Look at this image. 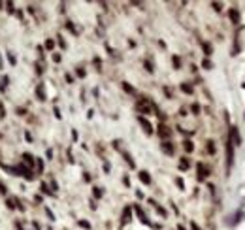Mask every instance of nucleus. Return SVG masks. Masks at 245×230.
<instances>
[{
	"instance_id": "25",
	"label": "nucleus",
	"mask_w": 245,
	"mask_h": 230,
	"mask_svg": "<svg viewBox=\"0 0 245 230\" xmlns=\"http://www.w3.org/2000/svg\"><path fill=\"white\" fill-rule=\"evenodd\" d=\"M172 60H173V66H175V68H179V66H181V60H179V57H173Z\"/></svg>"
},
{
	"instance_id": "3",
	"label": "nucleus",
	"mask_w": 245,
	"mask_h": 230,
	"mask_svg": "<svg viewBox=\"0 0 245 230\" xmlns=\"http://www.w3.org/2000/svg\"><path fill=\"white\" fill-rule=\"evenodd\" d=\"M159 136H160V138H164V140H168L170 136H172V130H170L166 125H159Z\"/></svg>"
},
{
	"instance_id": "9",
	"label": "nucleus",
	"mask_w": 245,
	"mask_h": 230,
	"mask_svg": "<svg viewBox=\"0 0 245 230\" xmlns=\"http://www.w3.org/2000/svg\"><path fill=\"white\" fill-rule=\"evenodd\" d=\"M36 96H38V100H42V102L46 100V91H44V85H42V83L36 87Z\"/></svg>"
},
{
	"instance_id": "5",
	"label": "nucleus",
	"mask_w": 245,
	"mask_h": 230,
	"mask_svg": "<svg viewBox=\"0 0 245 230\" xmlns=\"http://www.w3.org/2000/svg\"><path fill=\"white\" fill-rule=\"evenodd\" d=\"M134 211H136V213H138V217H140V221H141V223H143V225H147V226H151V223H149V219H147V217H145V213H143V211H141V208H140V206H134Z\"/></svg>"
},
{
	"instance_id": "2",
	"label": "nucleus",
	"mask_w": 245,
	"mask_h": 230,
	"mask_svg": "<svg viewBox=\"0 0 245 230\" xmlns=\"http://www.w3.org/2000/svg\"><path fill=\"white\" fill-rule=\"evenodd\" d=\"M138 121H140V125L143 126V130H145V134H153V126H151V123L147 121L145 117H141V115H140V117H138Z\"/></svg>"
},
{
	"instance_id": "18",
	"label": "nucleus",
	"mask_w": 245,
	"mask_h": 230,
	"mask_svg": "<svg viewBox=\"0 0 245 230\" xmlns=\"http://www.w3.org/2000/svg\"><path fill=\"white\" fill-rule=\"evenodd\" d=\"M191 111L194 113V115H198V113H200V106H198V104H192V106H191Z\"/></svg>"
},
{
	"instance_id": "26",
	"label": "nucleus",
	"mask_w": 245,
	"mask_h": 230,
	"mask_svg": "<svg viewBox=\"0 0 245 230\" xmlns=\"http://www.w3.org/2000/svg\"><path fill=\"white\" fill-rule=\"evenodd\" d=\"M66 28H68V30H72L74 34H77V30H76V28H74V25H72V23H70V21L66 23Z\"/></svg>"
},
{
	"instance_id": "8",
	"label": "nucleus",
	"mask_w": 245,
	"mask_h": 230,
	"mask_svg": "<svg viewBox=\"0 0 245 230\" xmlns=\"http://www.w3.org/2000/svg\"><path fill=\"white\" fill-rule=\"evenodd\" d=\"M34 162H36V158L32 157L30 153H23V164H28V166H32Z\"/></svg>"
},
{
	"instance_id": "31",
	"label": "nucleus",
	"mask_w": 245,
	"mask_h": 230,
	"mask_svg": "<svg viewBox=\"0 0 245 230\" xmlns=\"http://www.w3.org/2000/svg\"><path fill=\"white\" fill-rule=\"evenodd\" d=\"M0 192H2V194H6V192H8V189H6V185H4V183H0Z\"/></svg>"
},
{
	"instance_id": "37",
	"label": "nucleus",
	"mask_w": 245,
	"mask_h": 230,
	"mask_svg": "<svg viewBox=\"0 0 245 230\" xmlns=\"http://www.w3.org/2000/svg\"><path fill=\"white\" fill-rule=\"evenodd\" d=\"M164 93H166V96H168V98H172V93H170L168 87H164Z\"/></svg>"
},
{
	"instance_id": "40",
	"label": "nucleus",
	"mask_w": 245,
	"mask_h": 230,
	"mask_svg": "<svg viewBox=\"0 0 245 230\" xmlns=\"http://www.w3.org/2000/svg\"><path fill=\"white\" fill-rule=\"evenodd\" d=\"M213 8L217 9V11H221V4H217V2H213Z\"/></svg>"
},
{
	"instance_id": "12",
	"label": "nucleus",
	"mask_w": 245,
	"mask_h": 230,
	"mask_svg": "<svg viewBox=\"0 0 245 230\" xmlns=\"http://www.w3.org/2000/svg\"><path fill=\"white\" fill-rule=\"evenodd\" d=\"M189 166H191L189 158H187V157H183L181 160H179V170H189Z\"/></svg>"
},
{
	"instance_id": "19",
	"label": "nucleus",
	"mask_w": 245,
	"mask_h": 230,
	"mask_svg": "<svg viewBox=\"0 0 245 230\" xmlns=\"http://www.w3.org/2000/svg\"><path fill=\"white\" fill-rule=\"evenodd\" d=\"M122 89L127 91V93H130V95H134V89H132V87L128 85V83H122Z\"/></svg>"
},
{
	"instance_id": "42",
	"label": "nucleus",
	"mask_w": 245,
	"mask_h": 230,
	"mask_svg": "<svg viewBox=\"0 0 245 230\" xmlns=\"http://www.w3.org/2000/svg\"><path fill=\"white\" fill-rule=\"evenodd\" d=\"M2 6H4V4H2V2H0V8H2Z\"/></svg>"
},
{
	"instance_id": "16",
	"label": "nucleus",
	"mask_w": 245,
	"mask_h": 230,
	"mask_svg": "<svg viewBox=\"0 0 245 230\" xmlns=\"http://www.w3.org/2000/svg\"><path fill=\"white\" fill-rule=\"evenodd\" d=\"M181 91H183V93H187V95H192V87L187 85V83H181Z\"/></svg>"
},
{
	"instance_id": "30",
	"label": "nucleus",
	"mask_w": 245,
	"mask_h": 230,
	"mask_svg": "<svg viewBox=\"0 0 245 230\" xmlns=\"http://www.w3.org/2000/svg\"><path fill=\"white\" fill-rule=\"evenodd\" d=\"M40 189L44 190V192H46V194H51V190L47 189V185H46V183H42V187H40Z\"/></svg>"
},
{
	"instance_id": "4",
	"label": "nucleus",
	"mask_w": 245,
	"mask_h": 230,
	"mask_svg": "<svg viewBox=\"0 0 245 230\" xmlns=\"http://www.w3.org/2000/svg\"><path fill=\"white\" fill-rule=\"evenodd\" d=\"M196 170H198V179H200V181H204L206 177H208V174H209V172L206 170V166H204L202 162H198V164H196Z\"/></svg>"
},
{
	"instance_id": "41",
	"label": "nucleus",
	"mask_w": 245,
	"mask_h": 230,
	"mask_svg": "<svg viewBox=\"0 0 245 230\" xmlns=\"http://www.w3.org/2000/svg\"><path fill=\"white\" fill-rule=\"evenodd\" d=\"M177 230H185V226H181V225H179V226H177Z\"/></svg>"
},
{
	"instance_id": "34",
	"label": "nucleus",
	"mask_w": 245,
	"mask_h": 230,
	"mask_svg": "<svg viewBox=\"0 0 245 230\" xmlns=\"http://www.w3.org/2000/svg\"><path fill=\"white\" fill-rule=\"evenodd\" d=\"M17 113H19V115H25V113H27V109H25V108H17Z\"/></svg>"
},
{
	"instance_id": "27",
	"label": "nucleus",
	"mask_w": 245,
	"mask_h": 230,
	"mask_svg": "<svg viewBox=\"0 0 245 230\" xmlns=\"http://www.w3.org/2000/svg\"><path fill=\"white\" fill-rule=\"evenodd\" d=\"M79 226H81V228H87V230L91 228V225H89L87 221H79Z\"/></svg>"
},
{
	"instance_id": "29",
	"label": "nucleus",
	"mask_w": 245,
	"mask_h": 230,
	"mask_svg": "<svg viewBox=\"0 0 245 230\" xmlns=\"http://www.w3.org/2000/svg\"><path fill=\"white\" fill-rule=\"evenodd\" d=\"M76 74H77L79 77H85V70H83V68H77V70H76Z\"/></svg>"
},
{
	"instance_id": "7",
	"label": "nucleus",
	"mask_w": 245,
	"mask_h": 230,
	"mask_svg": "<svg viewBox=\"0 0 245 230\" xmlns=\"http://www.w3.org/2000/svg\"><path fill=\"white\" fill-rule=\"evenodd\" d=\"M138 177H140V181L141 183H145V185L151 183V176H149V172H145V170H141L140 174H138Z\"/></svg>"
},
{
	"instance_id": "39",
	"label": "nucleus",
	"mask_w": 245,
	"mask_h": 230,
	"mask_svg": "<svg viewBox=\"0 0 245 230\" xmlns=\"http://www.w3.org/2000/svg\"><path fill=\"white\" fill-rule=\"evenodd\" d=\"M66 81H68V83H72V81H74V77L70 76V74H66Z\"/></svg>"
},
{
	"instance_id": "22",
	"label": "nucleus",
	"mask_w": 245,
	"mask_h": 230,
	"mask_svg": "<svg viewBox=\"0 0 245 230\" xmlns=\"http://www.w3.org/2000/svg\"><path fill=\"white\" fill-rule=\"evenodd\" d=\"M6 57H8L9 64H15V62H17V60H15V57H13V55H11V53H6Z\"/></svg>"
},
{
	"instance_id": "10",
	"label": "nucleus",
	"mask_w": 245,
	"mask_h": 230,
	"mask_svg": "<svg viewBox=\"0 0 245 230\" xmlns=\"http://www.w3.org/2000/svg\"><path fill=\"white\" fill-rule=\"evenodd\" d=\"M228 17H230V21H232V23H238V21H240V13H238V9L232 8L230 11H228Z\"/></svg>"
},
{
	"instance_id": "38",
	"label": "nucleus",
	"mask_w": 245,
	"mask_h": 230,
	"mask_svg": "<svg viewBox=\"0 0 245 230\" xmlns=\"http://www.w3.org/2000/svg\"><path fill=\"white\" fill-rule=\"evenodd\" d=\"M55 117L60 119V111H59V108H55Z\"/></svg>"
},
{
	"instance_id": "11",
	"label": "nucleus",
	"mask_w": 245,
	"mask_h": 230,
	"mask_svg": "<svg viewBox=\"0 0 245 230\" xmlns=\"http://www.w3.org/2000/svg\"><path fill=\"white\" fill-rule=\"evenodd\" d=\"M130 213H132V208H130V206H127V208H125V211H122V223H128V221H130Z\"/></svg>"
},
{
	"instance_id": "1",
	"label": "nucleus",
	"mask_w": 245,
	"mask_h": 230,
	"mask_svg": "<svg viewBox=\"0 0 245 230\" xmlns=\"http://www.w3.org/2000/svg\"><path fill=\"white\" fill-rule=\"evenodd\" d=\"M230 143L232 145H240L241 143V138H240V134H238L236 126H230Z\"/></svg>"
},
{
	"instance_id": "32",
	"label": "nucleus",
	"mask_w": 245,
	"mask_h": 230,
	"mask_svg": "<svg viewBox=\"0 0 245 230\" xmlns=\"http://www.w3.org/2000/svg\"><path fill=\"white\" fill-rule=\"evenodd\" d=\"M6 204H8V208H9V209H13V208H15V206H13V200H6Z\"/></svg>"
},
{
	"instance_id": "6",
	"label": "nucleus",
	"mask_w": 245,
	"mask_h": 230,
	"mask_svg": "<svg viewBox=\"0 0 245 230\" xmlns=\"http://www.w3.org/2000/svg\"><path fill=\"white\" fill-rule=\"evenodd\" d=\"M160 149H162L166 155H173V145H172V141H168V140H164L162 143H160Z\"/></svg>"
},
{
	"instance_id": "24",
	"label": "nucleus",
	"mask_w": 245,
	"mask_h": 230,
	"mask_svg": "<svg viewBox=\"0 0 245 230\" xmlns=\"http://www.w3.org/2000/svg\"><path fill=\"white\" fill-rule=\"evenodd\" d=\"M155 208H157V211H159V215L166 217V209H164V208H160V206H155Z\"/></svg>"
},
{
	"instance_id": "35",
	"label": "nucleus",
	"mask_w": 245,
	"mask_h": 230,
	"mask_svg": "<svg viewBox=\"0 0 245 230\" xmlns=\"http://www.w3.org/2000/svg\"><path fill=\"white\" fill-rule=\"evenodd\" d=\"M6 111H4V104H0V117H4Z\"/></svg>"
},
{
	"instance_id": "33",
	"label": "nucleus",
	"mask_w": 245,
	"mask_h": 230,
	"mask_svg": "<svg viewBox=\"0 0 245 230\" xmlns=\"http://www.w3.org/2000/svg\"><path fill=\"white\" fill-rule=\"evenodd\" d=\"M53 60H55V62H60V55L55 53V55H53Z\"/></svg>"
},
{
	"instance_id": "15",
	"label": "nucleus",
	"mask_w": 245,
	"mask_h": 230,
	"mask_svg": "<svg viewBox=\"0 0 245 230\" xmlns=\"http://www.w3.org/2000/svg\"><path fill=\"white\" fill-rule=\"evenodd\" d=\"M202 47H204L206 55H211V51H213V47H211V44H208V42H204V44H202Z\"/></svg>"
},
{
	"instance_id": "36",
	"label": "nucleus",
	"mask_w": 245,
	"mask_h": 230,
	"mask_svg": "<svg viewBox=\"0 0 245 230\" xmlns=\"http://www.w3.org/2000/svg\"><path fill=\"white\" fill-rule=\"evenodd\" d=\"M191 228H192V230H202L198 225H196V223H191Z\"/></svg>"
},
{
	"instance_id": "21",
	"label": "nucleus",
	"mask_w": 245,
	"mask_h": 230,
	"mask_svg": "<svg viewBox=\"0 0 245 230\" xmlns=\"http://www.w3.org/2000/svg\"><path fill=\"white\" fill-rule=\"evenodd\" d=\"M208 151H209L211 155L215 153V145H213V141H208Z\"/></svg>"
},
{
	"instance_id": "14",
	"label": "nucleus",
	"mask_w": 245,
	"mask_h": 230,
	"mask_svg": "<svg viewBox=\"0 0 245 230\" xmlns=\"http://www.w3.org/2000/svg\"><path fill=\"white\" fill-rule=\"evenodd\" d=\"M92 194H94V198H102V194H104V190L100 189V187H94V189H92Z\"/></svg>"
},
{
	"instance_id": "13",
	"label": "nucleus",
	"mask_w": 245,
	"mask_h": 230,
	"mask_svg": "<svg viewBox=\"0 0 245 230\" xmlns=\"http://www.w3.org/2000/svg\"><path fill=\"white\" fill-rule=\"evenodd\" d=\"M183 147H185V151H187V153H191L192 149H194V143H192L191 140H185V141H183Z\"/></svg>"
},
{
	"instance_id": "23",
	"label": "nucleus",
	"mask_w": 245,
	"mask_h": 230,
	"mask_svg": "<svg viewBox=\"0 0 245 230\" xmlns=\"http://www.w3.org/2000/svg\"><path fill=\"white\" fill-rule=\"evenodd\" d=\"M143 66H145V70H147V72H153V64H151L149 60H145V62H143Z\"/></svg>"
},
{
	"instance_id": "17",
	"label": "nucleus",
	"mask_w": 245,
	"mask_h": 230,
	"mask_svg": "<svg viewBox=\"0 0 245 230\" xmlns=\"http://www.w3.org/2000/svg\"><path fill=\"white\" fill-rule=\"evenodd\" d=\"M202 66H204V68H206V70H211V68H213V64H211V60L204 59V60H202Z\"/></svg>"
},
{
	"instance_id": "20",
	"label": "nucleus",
	"mask_w": 245,
	"mask_h": 230,
	"mask_svg": "<svg viewBox=\"0 0 245 230\" xmlns=\"http://www.w3.org/2000/svg\"><path fill=\"white\" fill-rule=\"evenodd\" d=\"M53 47H55V42H53V40H47V42H46V49H49V51H51Z\"/></svg>"
},
{
	"instance_id": "28",
	"label": "nucleus",
	"mask_w": 245,
	"mask_h": 230,
	"mask_svg": "<svg viewBox=\"0 0 245 230\" xmlns=\"http://www.w3.org/2000/svg\"><path fill=\"white\" fill-rule=\"evenodd\" d=\"M175 183L179 185V189H185V183H183V179H181V177H177V179H175Z\"/></svg>"
}]
</instances>
